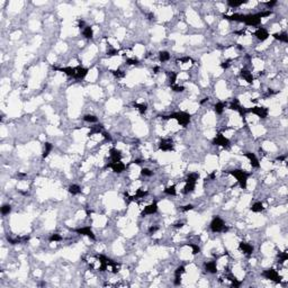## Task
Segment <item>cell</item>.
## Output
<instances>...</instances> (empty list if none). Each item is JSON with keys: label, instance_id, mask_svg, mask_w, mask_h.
Listing matches in <instances>:
<instances>
[{"label": "cell", "instance_id": "6da1fadb", "mask_svg": "<svg viewBox=\"0 0 288 288\" xmlns=\"http://www.w3.org/2000/svg\"><path fill=\"white\" fill-rule=\"evenodd\" d=\"M162 119H176L181 126L186 127L187 125L190 123V119H192V115L190 114L186 113V112H177V113H171L169 115H163L161 116Z\"/></svg>", "mask_w": 288, "mask_h": 288}, {"label": "cell", "instance_id": "7a4b0ae2", "mask_svg": "<svg viewBox=\"0 0 288 288\" xmlns=\"http://www.w3.org/2000/svg\"><path fill=\"white\" fill-rule=\"evenodd\" d=\"M227 173L236 178L237 182H239V185H240V187H241L242 189H245V188H247V185H248V177L250 176V173L245 172V171L242 169L230 170V171H227Z\"/></svg>", "mask_w": 288, "mask_h": 288}, {"label": "cell", "instance_id": "3957f363", "mask_svg": "<svg viewBox=\"0 0 288 288\" xmlns=\"http://www.w3.org/2000/svg\"><path fill=\"white\" fill-rule=\"evenodd\" d=\"M210 230L215 232V233H218V232H227L229 229L225 226L224 221L222 220L221 217H218V216H216L210 222Z\"/></svg>", "mask_w": 288, "mask_h": 288}, {"label": "cell", "instance_id": "277c9868", "mask_svg": "<svg viewBox=\"0 0 288 288\" xmlns=\"http://www.w3.org/2000/svg\"><path fill=\"white\" fill-rule=\"evenodd\" d=\"M244 113H252L254 115H257L258 117L260 118H266L268 117V114H269V110L267 107H262V106H255V107L252 108H244Z\"/></svg>", "mask_w": 288, "mask_h": 288}, {"label": "cell", "instance_id": "5b68a950", "mask_svg": "<svg viewBox=\"0 0 288 288\" xmlns=\"http://www.w3.org/2000/svg\"><path fill=\"white\" fill-rule=\"evenodd\" d=\"M243 23L248 26H259L261 24V18H260L259 14H248V15H244V20Z\"/></svg>", "mask_w": 288, "mask_h": 288}, {"label": "cell", "instance_id": "8992f818", "mask_svg": "<svg viewBox=\"0 0 288 288\" xmlns=\"http://www.w3.org/2000/svg\"><path fill=\"white\" fill-rule=\"evenodd\" d=\"M262 276L265 277L266 279H269V280L277 282V284L281 282V277L279 276V273L275 269H267V270L262 272Z\"/></svg>", "mask_w": 288, "mask_h": 288}, {"label": "cell", "instance_id": "52a82bcc", "mask_svg": "<svg viewBox=\"0 0 288 288\" xmlns=\"http://www.w3.org/2000/svg\"><path fill=\"white\" fill-rule=\"evenodd\" d=\"M212 143H213L214 145H218V147H230V140L226 139L222 133H218L217 135L215 136L214 139H213V142H212Z\"/></svg>", "mask_w": 288, "mask_h": 288}, {"label": "cell", "instance_id": "ba28073f", "mask_svg": "<svg viewBox=\"0 0 288 288\" xmlns=\"http://www.w3.org/2000/svg\"><path fill=\"white\" fill-rule=\"evenodd\" d=\"M105 168H110L115 173H122V172L126 169V165H125L123 162L118 161V162H110V163H107Z\"/></svg>", "mask_w": 288, "mask_h": 288}, {"label": "cell", "instance_id": "9c48e42d", "mask_svg": "<svg viewBox=\"0 0 288 288\" xmlns=\"http://www.w3.org/2000/svg\"><path fill=\"white\" fill-rule=\"evenodd\" d=\"M75 233H78L80 235H86V236L90 237L91 240H96V236L94 234V232L91 230L90 226H85V227H80V229H74L73 230Z\"/></svg>", "mask_w": 288, "mask_h": 288}, {"label": "cell", "instance_id": "30bf717a", "mask_svg": "<svg viewBox=\"0 0 288 288\" xmlns=\"http://www.w3.org/2000/svg\"><path fill=\"white\" fill-rule=\"evenodd\" d=\"M159 149L161 151H164V152L172 151L173 150V142L171 141L170 139H163V140H161L160 143H159Z\"/></svg>", "mask_w": 288, "mask_h": 288}, {"label": "cell", "instance_id": "8fae6325", "mask_svg": "<svg viewBox=\"0 0 288 288\" xmlns=\"http://www.w3.org/2000/svg\"><path fill=\"white\" fill-rule=\"evenodd\" d=\"M158 212V204L157 202H153L152 204L147 205V207H144L143 212H142V216H145V215H153Z\"/></svg>", "mask_w": 288, "mask_h": 288}, {"label": "cell", "instance_id": "7c38bea8", "mask_svg": "<svg viewBox=\"0 0 288 288\" xmlns=\"http://www.w3.org/2000/svg\"><path fill=\"white\" fill-rule=\"evenodd\" d=\"M185 271H186V268L184 266H179L175 270V281H173V284L176 286L181 284V276L185 273Z\"/></svg>", "mask_w": 288, "mask_h": 288}, {"label": "cell", "instance_id": "4fadbf2b", "mask_svg": "<svg viewBox=\"0 0 288 288\" xmlns=\"http://www.w3.org/2000/svg\"><path fill=\"white\" fill-rule=\"evenodd\" d=\"M254 36H255V37H257L259 41L263 42V41L267 40V38H268L270 35H269V33L267 32V29L262 28V27H259V28L254 32Z\"/></svg>", "mask_w": 288, "mask_h": 288}, {"label": "cell", "instance_id": "5bb4252c", "mask_svg": "<svg viewBox=\"0 0 288 288\" xmlns=\"http://www.w3.org/2000/svg\"><path fill=\"white\" fill-rule=\"evenodd\" d=\"M239 249H240V251H242L244 254H247V255H251V254L253 253V247L251 245V244H249V243H245V242H240V244H239Z\"/></svg>", "mask_w": 288, "mask_h": 288}, {"label": "cell", "instance_id": "9a60e30c", "mask_svg": "<svg viewBox=\"0 0 288 288\" xmlns=\"http://www.w3.org/2000/svg\"><path fill=\"white\" fill-rule=\"evenodd\" d=\"M244 157H245V158H248L249 160H250V163H251V165H252L253 168H259V167H260L259 160H258L257 155H255L254 153L245 152V153H244Z\"/></svg>", "mask_w": 288, "mask_h": 288}, {"label": "cell", "instance_id": "2e32d148", "mask_svg": "<svg viewBox=\"0 0 288 288\" xmlns=\"http://www.w3.org/2000/svg\"><path fill=\"white\" fill-rule=\"evenodd\" d=\"M224 19L227 20H233V22H237V23H243L244 20V15L243 14H233V15H223Z\"/></svg>", "mask_w": 288, "mask_h": 288}, {"label": "cell", "instance_id": "e0dca14e", "mask_svg": "<svg viewBox=\"0 0 288 288\" xmlns=\"http://www.w3.org/2000/svg\"><path fill=\"white\" fill-rule=\"evenodd\" d=\"M109 157H110L112 162H118V161L122 160V153H120L119 150L113 147V149H110V151H109Z\"/></svg>", "mask_w": 288, "mask_h": 288}, {"label": "cell", "instance_id": "ac0fdd59", "mask_svg": "<svg viewBox=\"0 0 288 288\" xmlns=\"http://www.w3.org/2000/svg\"><path fill=\"white\" fill-rule=\"evenodd\" d=\"M88 69L83 68V67H75V75L74 78L75 79H83L86 75L88 74Z\"/></svg>", "mask_w": 288, "mask_h": 288}, {"label": "cell", "instance_id": "d6986e66", "mask_svg": "<svg viewBox=\"0 0 288 288\" xmlns=\"http://www.w3.org/2000/svg\"><path fill=\"white\" fill-rule=\"evenodd\" d=\"M147 195H149V192H147V190H143V189H139V190L136 192L135 195H134V196H132V197H128V196H127V194L125 192V196H126V197H128V200H130V202H134V200L139 199V198H144L145 196H147Z\"/></svg>", "mask_w": 288, "mask_h": 288}, {"label": "cell", "instance_id": "ffe728a7", "mask_svg": "<svg viewBox=\"0 0 288 288\" xmlns=\"http://www.w3.org/2000/svg\"><path fill=\"white\" fill-rule=\"evenodd\" d=\"M54 70H57L60 72H63L65 73L69 77H73L75 75V68H71V67H65V68H57V67H53Z\"/></svg>", "mask_w": 288, "mask_h": 288}, {"label": "cell", "instance_id": "44dd1931", "mask_svg": "<svg viewBox=\"0 0 288 288\" xmlns=\"http://www.w3.org/2000/svg\"><path fill=\"white\" fill-rule=\"evenodd\" d=\"M205 269L209 273H216L217 272V266H216V261H209L205 263Z\"/></svg>", "mask_w": 288, "mask_h": 288}, {"label": "cell", "instance_id": "7402d4cb", "mask_svg": "<svg viewBox=\"0 0 288 288\" xmlns=\"http://www.w3.org/2000/svg\"><path fill=\"white\" fill-rule=\"evenodd\" d=\"M241 77H242L243 79L245 80L248 83H252L253 82V74L251 73L250 71H248V70H241Z\"/></svg>", "mask_w": 288, "mask_h": 288}, {"label": "cell", "instance_id": "603a6c76", "mask_svg": "<svg viewBox=\"0 0 288 288\" xmlns=\"http://www.w3.org/2000/svg\"><path fill=\"white\" fill-rule=\"evenodd\" d=\"M273 38L277 41H280V42H284V43H288V35L286 32H281V33H275L272 34Z\"/></svg>", "mask_w": 288, "mask_h": 288}, {"label": "cell", "instance_id": "cb8c5ba5", "mask_svg": "<svg viewBox=\"0 0 288 288\" xmlns=\"http://www.w3.org/2000/svg\"><path fill=\"white\" fill-rule=\"evenodd\" d=\"M52 150H53V144L50 143V142H46L45 144H44V151H43V154H42V158L45 159L51 153Z\"/></svg>", "mask_w": 288, "mask_h": 288}, {"label": "cell", "instance_id": "d4e9b609", "mask_svg": "<svg viewBox=\"0 0 288 288\" xmlns=\"http://www.w3.org/2000/svg\"><path fill=\"white\" fill-rule=\"evenodd\" d=\"M263 204L261 203V202H257V203H254L251 207H250V209L253 212V213H260V212H262L263 210Z\"/></svg>", "mask_w": 288, "mask_h": 288}, {"label": "cell", "instance_id": "484cf974", "mask_svg": "<svg viewBox=\"0 0 288 288\" xmlns=\"http://www.w3.org/2000/svg\"><path fill=\"white\" fill-rule=\"evenodd\" d=\"M247 2H248L247 0H240V1H236V0H229V1H227V5H229L230 7H232V8H236V7L242 6V5L247 4Z\"/></svg>", "mask_w": 288, "mask_h": 288}, {"label": "cell", "instance_id": "4316f807", "mask_svg": "<svg viewBox=\"0 0 288 288\" xmlns=\"http://www.w3.org/2000/svg\"><path fill=\"white\" fill-rule=\"evenodd\" d=\"M224 108H225V104H224L223 102H218L215 104L214 110L216 114L221 115V114H223V112H224Z\"/></svg>", "mask_w": 288, "mask_h": 288}, {"label": "cell", "instance_id": "83f0119b", "mask_svg": "<svg viewBox=\"0 0 288 288\" xmlns=\"http://www.w3.org/2000/svg\"><path fill=\"white\" fill-rule=\"evenodd\" d=\"M82 34H83V36H85L86 38H88V40L92 38V36H94V30H92V27H91V26H86L85 28H83Z\"/></svg>", "mask_w": 288, "mask_h": 288}, {"label": "cell", "instance_id": "f1b7e54d", "mask_svg": "<svg viewBox=\"0 0 288 288\" xmlns=\"http://www.w3.org/2000/svg\"><path fill=\"white\" fill-rule=\"evenodd\" d=\"M168 77H169L170 87H171V86H173V85H176V81H177L178 73H177V72H175V71H168Z\"/></svg>", "mask_w": 288, "mask_h": 288}, {"label": "cell", "instance_id": "f546056e", "mask_svg": "<svg viewBox=\"0 0 288 288\" xmlns=\"http://www.w3.org/2000/svg\"><path fill=\"white\" fill-rule=\"evenodd\" d=\"M170 57H171V55H170V53L168 51H161L160 53H159V59H160L161 62H167V61H169Z\"/></svg>", "mask_w": 288, "mask_h": 288}, {"label": "cell", "instance_id": "4dcf8cb0", "mask_svg": "<svg viewBox=\"0 0 288 288\" xmlns=\"http://www.w3.org/2000/svg\"><path fill=\"white\" fill-rule=\"evenodd\" d=\"M198 179H199V175H198V173H196V172H192V173H189V175L187 176L186 182H192V184H196Z\"/></svg>", "mask_w": 288, "mask_h": 288}, {"label": "cell", "instance_id": "1f68e13d", "mask_svg": "<svg viewBox=\"0 0 288 288\" xmlns=\"http://www.w3.org/2000/svg\"><path fill=\"white\" fill-rule=\"evenodd\" d=\"M133 106L140 112V114H145L147 113V106L145 105V104H137V102H134L133 104Z\"/></svg>", "mask_w": 288, "mask_h": 288}, {"label": "cell", "instance_id": "d6a6232c", "mask_svg": "<svg viewBox=\"0 0 288 288\" xmlns=\"http://www.w3.org/2000/svg\"><path fill=\"white\" fill-rule=\"evenodd\" d=\"M104 128V126H102V124H98L96 125V126H91V131L89 132V134L88 135H94V134H98V133H100L102 132V130Z\"/></svg>", "mask_w": 288, "mask_h": 288}, {"label": "cell", "instance_id": "836d02e7", "mask_svg": "<svg viewBox=\"0 0 288 288\" xmlns=\"http://www.w3.org/2000/svg\"><path fill=\"white\" fill-rule=\"evenodd\" d=\"M68 190L70 194H72V195H79L80 192H81V188H80V186H78V185H71V186L68 188Z\"/></svg>", "mask_w": 288, "mask_h": 288}, {"label": "cell", "instance_id": "e575fe53", "mask_svg": "<svg viewBox=\"0 0 288 288\" xmlns=\"http://www.w3.org/2000/svg\"><path fill=\"white\" fill-rule=\"evenodd\" d=\"M241 108H242V106L240 105V102H239V100H237L236 98H235V99L231 102V105H230V109H232V110H235V112H240V110H241Z\"/></svg>", "mask_w": 288, "mask_h": 288}, {"label": "cell", "instance_id": "d590c367", "mask_svg": "<svg viewBox=\"0 0 288 288\" xmlns=\"http://www.w3.org/2000/svg\"><path fill=\"white\" fill-rule=\"evenodd\" d=\"M227 279L232 282V286H233V287H240V286H241V281L237 280V278L235 276L229 275V276H227Z\"/></svg>", "mask_w": 288, "mask_h": 288}, {"label": "cell", "instance_id": "8d00e7d4", "mask_svg": "<svg viewBox=\"0 0 288 288\" xmlns=\"http://www.w3.org/2000/svg\"><path fill=\"white\" fill-rule=\"evenodd\" d=\"M196 187V184H192V182H186V186L184 188V194H190L194 192Z\"/></svg>", "mask_w": 288, "mask_h": 288}, {"label": "cell", "instance_id": "74e56055", "mask_svg": "<svg viewBox=\"0 0 288 288\" xmlns=\"http://www.w3.org/2000/svg\"><path fill=\"white\" fill-rule=\"evenodd\" d=\"M164 194H167V195H169V196H176V194H177V190H176V186H175V185L167 187V188L164 189Z\"/></svg>", "mask_w": 288, "mask_h": 288}, {"label": "cell", "instance_id": "f35d334b", "mask_svg": "<svg viewBox=\"0 0 288 288\" xmlns=\"http://www.w3.org/2000/svg\"><path fill=\"white\" fill-rule=\"evenodd\" d=\"M83 120L87 122V123H97V122H98V118H97L95 115L88 114V115H85V116H83Z\"/></svg>", "mask_w": 288, "mask_h": 288}, {"label": "cell", "instance_id": "ab89813d", "mask_svg": "<svg viewBox=\"0 0 288 288\" xmlns=\"http://www.w3.org/2000/svg\"><path fill=\"white\" fill-rule=\"evenodd\" d=\"M110 72L114 74V77H116V78H118V79L124 78L125 77V72L123 71V70H119V69H117V70H112Z\"/></svg>", "mask_w": 288, "mask_h": 288}, {"label": "cell", "instance_id": "60d3db41", "mask_svg": "<svg viewBox=\"0 0 288 288\" xmlns=\"http://www.w3.org/2000/svg\"><path fill=\"white\" fill-rule=\"evenodd\" d=\"M10 212H12V206H10L9 204H5V205H2V207H1V214H2V215H8Z\"/></svg>", "mask_w": 288, "mask_h": 288}, {"label": "cell", "instance_id": "b9f144b4", "mask_svg": "<svg viewBox=\"0 0 288 288\" xmlns=\"http://www.w3.org/2000/svg\"><path fill=\"white\" fill-rule=\"evenodd\" d=\"M288 259V253L285 251V252H279L278 253V262H280V263H284L286 260Z\"/></svg>", "mask_w": 288, "mask_h": 288}, {"label": "cell", "instance_id": "7bdbcfd3", "mask_svg": "<svg viewBox=\"0 0 288 288\" xmlns=\"http://www.w3.org/2000/svg\"><path fill=\"white\" fill-rule=\"evenodd\" d=\"M62 240V236L60 234H51V236L49 237V241L50 242H59Z\"/></svg>", "mask_w": 288, "mask_h": 288}, {"label": "cell", "instance_id": "ee69618b", "mask_svg": "<svg viewBox=\"0 0 288 288\" xmlns=\"http://www.w3.org/2000/svg\"><path fill=\"white\" fill-rule=\"evenodd\" d=\"M141 175L143 177H151V176H153V171L150 170L149 168H143L141 170Z\"/></svg>", "mask_w": 288, "mask_h": 288}, {"label": "cell", "instance_id": "f6af8a7d", "mask_svg": "<svg viewBox=\"0 0 288 288\" xmlns=\"http://www.w3.org/2000/svg\"><path fill=\"white\" fill-rule=\"evenodd\" d=\"M171 89L175 91V92H182V91H185V87L176 83V85L171 86Z\"/></svg>", "mask_w": 288, "mask_h": 288}, {"label": "cell", "instance_id": "bcb514c9", "mask_svg": "<svg viewBox=\"0 0 288 288\" xmlns=\"http://www.w3.org/2000/svg\"><path fill=\"white\" fill-rule=\"evenodd\" d=\"M188 245H189V247H192V254H194V255L200 252V248L198 247L197 244H188Z\"/></svg>", "mask_w": 288, "mask_h": 288}, {"label": "cell", "instance_id": "7dc6e473", "mask_svg": "<svg viewBox=\"0 0 288 288\" xmlns=\"http://www.w3.org/2000/svg\"><path fill=\"white\" fill-rule=\"evenodd\" d=\"M259 14L260 18H263V17H268V16H270V15H272V10H265V12H258Z\"/></svg>", "mask_w": 288, "mask_h": 288}, {"label": "cell", "instance_id": "c3c4849f", "mask_svg": "<svg viewBox=\"0 0 288 288\" xmlns=\"http://www.w3.org/2000/svg\"><path fill=\"white\" fill-rule=\"evenodd\" d=\"M126 63H127L128 65H137V64L140 63V61H139L137 59H127V60H126Z\"/></svg>", "mask_w": 288, "mask_h": 288}, {"label": "cell", "instance_id": "681fc988", "mask_svg": "<svg viewBox=\"0 0 288 288\" xmlns=\"http://www.w3.org/2000/svg\"><path fill=\"white\" fill-rule=\"evenodd\" d=\"M118 54V50H116V49H109L107 51V55L108 57H115V55H117Z\"/></svg>", "mask_w": 288, "mask_h": 288}, {"label": "cell", "instance_id": "f907efd6", "mask_svg": "<svg viewBox=\"0 0 288 288\" xmlns=\"http://www.w3.org/2000/svg\"><path fill=\"white\" fill-rule=\"evenodd\" d=\"M158 230H159V226L153 225V226H150V227H149V231H147V232H149V234L151 235V234H154V233L158 231Z\"/></svg>", "mask_w": 288, "mask_h": 288}, {"label": "cell", "instance_id": "816d5d0a", "mask_svg": "<svg viewBox=\"0 0 288 288\" xmlns=\"http://www.w3.org/2000/svg\"><path fill=\"white\" fill-rule=\"evenodd\" d=\"M231 60H226V61H224V62L221 63V68L223 69H227L229 67H230V64H231Z\"/></svg>", "mask_w": 288, "mask_h": 288}, {"label": "cell", "instance_id": "f5cc1de1", "mask_svg": "<svg viewBox=\"0 0 288 288\" xmlns=\"http://www.w3.org/2000/svg\"><path fill=\"white\" fill-rule=\"evenodd\" d=\"M277 4V0H272V1H268V2H265V5L268 8H272Z\"/></svg>", "mask_w": 288, "mask_h": 288}, {"label": "cell", "instance_id": "db71d44e", "mask_svg": "<svg viewBox=\"0 0 288 288\" xmlns=\"http://www.w3.org/2000/svg\"><path fill=\"white\" fill-rule=\"evenodd\" d=\"M189 61H192V59L189 57H181V59H178L177 60V62H181V63H185V62H189Z\"/></svg>", "mask_w": 288, "mask_h": 288}, {"label": "cell", "instance_id": "11a10c76", "mask_svg": "<svg viewBox=\"0 0 288 288\" xmlns=\"http://www.w3.org/2000/svg\"><path fill=\"white\" fill-rule=\"evenodd\" d=\"M192 209H194V205H192V204H188V205H186V206L182 207V210H184V212H188V210H192Z\"/></svg>", "mask_w": 288, "mask_h": 288}, {"label": "cell", "instance_id": "9f6ffc18", "mask_svg": "<svg viewBox=\"0 0 288 288\" xmlns=\"http://www.w3.org/2000/svg\"><path fill=\"white\" fill-rule=\"evenodd\" d=\"M102 136L105 137V140H107V141H112V136H110V134L109 133H107V132H102Z\"/></svg>", "mask_w": 288, "mask_h": 288}, {"label": "cell", "instance_id": "6f0895ef", "mask_svg": "<svg viewBox=\"0 0 288 288\" xmlns=\"http://www.w3.org/2000/svg\"><path fill=\"white\" fill-rule=\"evenodd\" d=\"M184 225H185V224H184L182 222H178V223H175V224H173V227H176V229H181Z\"/></svg>", "mask_w": 288, "mask_h": 288}, {"label": "cell", "instance_id": "680465c9", "mask_svg": "<svg viewBox=\"0 0 288 288\" xmlns=\"http://www.w3.org/2000/svg\"><path fill=\"white\" fill-rule=\"evenodd\" d=\"M131 163H134V164H141L142 163V160H140V159H136V160H133Z\"/></svg>", "mask_w": 288, "mask_h": 288}, {"label": "cell", "instance_id": "91938a15", "mask_svg": "<svg viewBox=\"0 0 288 288\" xmlns=\"http://www.w3.org/2000/svg\"><path fill=\"white\" fill-rule=\"evenodd\" d=\"M159 71H160V68H159V67H154V68H153V73L154 74H158Z\"/></svg>", "mask_w": 288, "mask_h": 288}, {"label": "cell", "instance_id": "94428289", "mask_svg": "<svg viewBox=\"0 0 288 288\" xmlns=\"http://www.w3.org/2000/svg\"><path fill=\"white\" fill-rule=\"evenodd\" d=\"M79 27L80 28H85V22L83 20H79Z\"/></svg>", "mask_w": 288, "mask_h": 288}, {"label": "cell", "instance_id": "6125c7cd", "mask_svg": "<svg viewBox=\"0 0 288 288\" xmlns=\"http://www.w3.org/2000/svg\"><path fill=\"white\" fill-rule=\"evenodd\" d=\"M277 160H278V161H285V160H286V155H280V157L277 158Z\"/></svg>", "mask_w": 288, "mask_h": 288}, {"label": "cell", "instance_id": "be15d7a7", "mask_svg": "<svg viewBox=\"0 0 288 288\" xmlns=\"http://www.w3.org/2000/svg\"><path fill=\"white\" fill-rule=\"evenodd\" d=\"M208 99H209L208 97H206V98H204L203 100H202V102H200V104H202V105H203V104H205V102H208Z\"/></svg>", "mask_w": 288, "mask_h": 288}, {"label": "cell", "instance_id": "e7e4bbea", "mask_svg": "<svg viewBox=\"0 0 288 288\" xmlns=\"http://www.w3.org/2000/svg\"><path fill=\"white\" fill-rule=\"evenodd\" d=\"M214 178H215V172H212V173L209 175V179H212V180H213Z\"/></svg>", "mask_w": 288, "mask_h": 288}, {"label": "cell", "instance_id": "03108f58", "mask_svg": "<svg viewBox=\"0 0 288 288\" xmlns=\"http://www.w3.org/2000/svg\"><path fill=\"white\" fill-rule=\"evenodd\" d=\"M237 49H239V50H242L243 47L241 45H240V44H237Z\"/></svg>", "mask_w": 288, "mask_h": 288}]
</instances>
